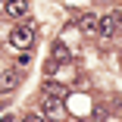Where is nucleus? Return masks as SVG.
<instances>
[{
  "label": "nucleus",
  "instance_id": "obj_10",
  "mask_svg": "<svg viewBox=\"0 0 122 122\" xmlns=\"http://www.w3.org/2000/svg\"><path fill=\"white\" fill-rule=\"evenodd\" d=\"M56 66H60V63H56V60L50 56V60H47V66H44V69H47V72H56Z\"/></svg>",
  "mask_w": 122,
  "mask_h": 122
},
{
  "label": "nucleus",
  "instance_id": "obj_5",
  "mask_svg": "<svg viewBox=\"0 0 122 122\" xmlns=\"http://www.w3.org/2000/svg\"><path fill=\"white\" fill-rule=\"evenodd\" d=\"M41 94H47V97H60V100H66V97H69V91H66L60 81H44Z\"/></svg>",
  "mask_w": 122,
  "mask_h": 122
},
{
  "label": "nucleus",
  "instance_id": "obj_2",
  "mask_svg": "<svg viewBox=\"0 0 122 122\" xmlns=\"http://www.w3.org/2000/svg\"><path fill=\"white\" fill-rule=\"evenodd\" d=\"M66 113V103L60 100V97H41V116H47V119H60Z\"/></svg>",
  "mask_w": 122,
  "mask_h": 122
},
{
  "label": "nucleus",
  "instance_id": "obj_9",
  "mask_svg": "<svg viewBox=\"0 0 122 122\" xmlns=\"http://www.w3.org/2000/svg\"><path fill=\"white\" fill-rule=\"evenodd\" d=\"M22 122H47V116H41V113H28Z\"/></svg>",
  "mask_w": 122,
  "mask_h": 122
},
{
  "label": "nucleus",
  "instance_id": "obj_4",
  "mask_svg": "<svg viewBox=\"0 0 122 122\" xmlns=\"http://www.w3.org/2000/svg\"><path fill=\"white\" fill-rule=\"evenodd\" d=\"M19 72L16 69H10V72H0V94H10V91H16L19 88Z\"/></svg>",
  "mask_w": 122,
  "mask_h": 122
},
{
  "label": "nucleus",
  "instance_id": "obj_13",
  "mask_svg": "<svg viewBox=\"0 0 122 122\" xmlns=\"http://www.w3.org/2000/svg\"><path fill=\"white\" fill-rule=\"evenodd\" d=\"M0 110H3V103H0Z\"/></svg>",
  "mask_w": 122,
  "mask_h": 122
},
{
  "label": "nucleus",
  "instance_id": "obj_6",
  "mask_svg": "<svg viewBox=\"0 0 122 122\" xmlns=\"http://www.w3.org/2000/svg\"><path fill=\"white\" fill-rule=\"evenodd\" d=\"M6 13L13 19H22V16L28 13V0H6Z\"/></svg>",
  "mask_w": 122,
  "mask_h": 122
},
{
  "label": "nucleus",
  "instance_id": "obj_3",
  "mask_svg": "<svg viewBox=\"0 0 122 122\" xmlns=\"http://www.w3.org/2000/svg\"><path fill=\"white\" fill-rule=\"evenodd\" d=\"M97 35L100 38H116V13H103L100 19H97Z\"/></svg>",
  "mask_w": 122,
  "mask_h": 122
},
{
  "label": "nucleus",
  "instance_id": "obj_1",
  "mask_svg": "<svg viewBox=\"0 0 122 122\" xmlns=\"http://www.w3.org/2000/svg\"><path fill=\"white\" fill-rule=\"evenodd\" d=\"M31 41H35V25L31 22H22V25H16L10 31V44L16 47V50H28Z\"/></svg>",
  "mask_w": 122,
  "mask_h": 122
},
{
  "label": "nucleus",
  "instance_id": "obj_12",
  "mask_svg": "<svg viewBox=\"0 0 122 122\" xmlns=\"http://www.w3.org/2000/svg\"><path fill=\"white\" fill-rule=\"evenodd\" d=\"M0 122H13V116H3V119H0Z\"/></svg>",
  "mask_w": 122,
  "mask_h": 122
},
{
  "label": "nucleus",
  "instance_id": "obj_11",
  "mask_svg": "<svg viewBox=\"0 0 122 122\" xmlns=\"http://www.w3.org/2000/svg\"><path fill=\"white\" fill-rule=\"evenodd\" d=\"M116 31L122 35V13H119V10H116Z\"/></svg>",
  "mask_w": 122,
  "mask_h": 122
},
{
  "label": "nucleus",
  "instance_id": "obj_7",
  "mask_svg": "<svg viewBox=\"0 0 122 122\" xmlns=\"http://www.w3.org/2000/svg\"><path fill=\"white\" fill-rule=\"evenodd\" d=\"M97 19H100V16H94V13H85V16L78 19V28H81L85 35H94V31H97Z\"/></svg>",
  "mask_w": 122,
  "mask_h": 122
},
{
  "label": "nucleus",
  "instance_id": "obj_8",
  "mask_svg": "<svg viewBox=\"0 0 122 122\" xmlns=\"http://www.w3.org/2000/svg\"><path fill=\"white\" fill-rule=\"evenodd\" d=\"M53 60H56V63H69V60H72V50H69L63 41H53Z\"/></svg>",
  "mask_w": 122,
  "mask_h": 122
}]
</instances>
